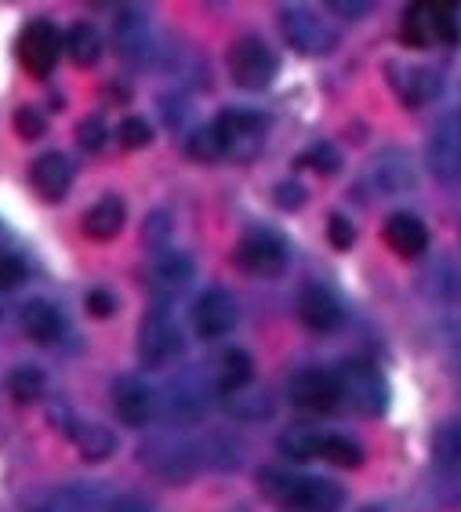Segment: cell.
<instances>
[{
  "mask_svg": "<svg viewBox=\"0 0 461 512\" xmlns=\"http://www.w3.org/2000/svg\"><path fill=\"white\" fill-rule=\"evenodd\" d=\"M338 385H342V400L356 407L360 414H382L385 411V378L378 375V367L367 364V360H345L338 367Z\"/></svg>",
  "mask_w": 461,
  "mask_h": 512,
  "instance_id": "5b68a950",
  "label": "cell"
},
{
  "mask_svg": "<svg viewBox=\"0 0 461 512\" xmlns=\"http://www.w3.org/2000/svg\"><path fill=\"white\" fill-rule=\"evenodd\" d=\"M66 51L69 59H73V66H95L102 59V33L91 22H77L66 33Z\"/></svg>",
  "mask_w": 461,
  "mask_h": 512,
  "instance_id": "484cf974",
  "label": "cell"
},
{
  "mask_svg": "<svg viewBox=\"0 0 461 512\" xmlns=\"http://www.w3.org/2000/svg\"><path fill=\"white\" fill-rule=\"evenodd\" d=\"M124 218H128L124 200L102 197L99 204L88 207V215H84V233H88L91 240H113L120 229H124Z\"/></svg>",
  "mask_w": 461,
  "mask_h": 512,
  "instance_id": "44dd1931",
  "label": "cell"
},
{
  "mask_svg": "<svg viewBox=\"0 0 461 512\" xmlns=\"http://www.w3.org/2000/svg\"><path fill=\"white\" fill-rule=\"evenodd\" d=\"M44 389H48V378H44V371H37V367H15L8 375V393L19 400V404H37L40 396H44Z\"/></svg>",
  "mask_w": 461,
  "mask_h": 512,
  "instance_id": "f1b7e54d",
  "label": "cell"
},
{
  "mask_svg": "<svg viewBox=\"0 0 461 512\" xmlns=\"http://www.w3.org/2000/svg\"><path fill=\"white\" fill-rule=\"evenodd\" d=\"M425 168L440 186L461 189V106L436 120L425 149Z\"/></svg>",
  "mask_w": 461,
  "mask_h": 512,
  "instance_id": "7a4b0ae2",
  "label": "cell"
},
{
  "mask_svg": "<svg viewBox=\"0 0 461 512\" xmlns=\"http://www.w3.org/2000/svg\"><path fill=\"white\" fill-rule=\"evenodd\" d=\"M149 276H153V287H157V291L178 295V291H186L189 280H193V258H186L182 251H164V255L153 262Z\"/></svg>",
  "mask_w": 461,
  "mask_h": 512,
  "instance_id": "ffe728a7",
  "label": "cell"
},
{
  "mask_svg": "<svg viewBox=\"0 0 461 512\" xmlns=\"http://www.w3.org/2000/svg\"><path fill=\"white\" fill-rule=\"evenodd\" d=\"M302 168H313L316 175H334V171L342 168V157H338V149L327 146V142H316L313 149H305L302 157H298Z\"/></svg>",
  "mask_w": 461,
  "mask_h": 512,
  "instance_id": "836d02e7",
  "label": "cell"
},
{
  "mask_svg": "<svg viewBox=\"0 0 461 512\" xmlns=\"http://www.w3.org/2000/svg\"><path fill=\"white\" fill-rule=\"evenodd\" d=\"M229 77H233L236 88L244 91H262L273 84L276 77V55L273 48L258 37H240L229 48Z\"/></svg>",
  "mask_w": 461,
  "mask_h": 512,
  "instance_id": "3957f363",
  "label": "cell"
},
{
  "mask_svg": "<svg viewBox=\"0 0 461 512\" xmlns=\"http://www.w3.org/2000/svg\"><path fill=\"white\" fill-rule=\"evenodd\" d=\"M273 200L280 207H287V211H295V207L305 204V189L298 186V182H280V186H276V193H273Z\"/></svg>",
  "mask_w": 461,
  "mask_h": 512,
  "instance_id": "b9f144b4",
  "label": "cell"
},
{
  "mask_svg": "<svg viewBox=\"0 0 461 512\" xmlns=\"http://www.w3.org/2000/svg\"><path fill=\"white\" fill-rule=\"evenodd\" d=\"M167 237H171V222H167L164 211H153V215H149V222H146V244L160 247Z\"/></svg>",
  "mask_w": 461,
  "mask_h": 512,
  "instance_id": "60d3db41",
  "label": "cell"
},
{
  "mask_svg": "<svg viewBox=\"0 0 461 512\" xmlns=\"http://www.w3.org/2000/svg\"><path fill=\"white\" fill-rule=\"evenodd\" d=\"M186 153H189V160H197V164H215V160L226 157V146H222V135H218L215 124H204V128L189 131Z\"/></svg>",
  "mask_w": 461,
  "mask_h": 512,
  "instance_id": "4316f807",
  "label": "cell"
},
{
  "mask_svg": "<svg viewBox=\"0 0 461 512\" xmlns=\"http://www.w3.org/2000/svg\"><path fill=\"white\" fill-rule=\"evenodd\" d=\"M26 280V262L15 251H0V291H15Z\"/></svg>",
  "mask_w": 461,
  "mask_h": 512,
  "instance_id": "8d00e7d4",
  "label": "cell"
},
{
  "mask_svg": "<svg viewBox=\"0 0 461 512\" xmlns=\"http://www.w3.org/2000/svg\"><path fill=\"white\" fill-rule=\"evenodd\" d=\"M62 44H66L62 33L55 30L48 19H37V22H30L19 37V62L26 66L30 77H37V80L48 77L62 55Z\"/></svg>",
  "mask_w": 461,
  "mask_h": 512,
  "instance_id": "ba28073f",
  "label": "cell"
},
{
  "mask_svg": "<svg viewBox=\"0 0 461 512\" xmlns=\"http://www.w3.org/2000/svg\"><path fill=\"white\" fill-rule=\"evenodd\" d=\"M178 353H182L178 324L164 309H153V313L138 324V360L146 367H164V364H171Z\"/></svg>",
  "mask_w": 461,
  "mask_h": 512,
  "instance_id": "8992f818",
  "label": "cell"
},
{
  "mask_svg": "<svg viewBox=\"0 0 461 512\" xmlns=\"http://www.w3.org/2000/svg\"><path fill=\"white\" fill-rule=\"evenodd\" d=\"M400 40L407 48H432V44H436L425 4H411V8H407V15H403V22H400Z\"/></svg>",
  "mask_w": 461,
  "mask_h": 512,
  "instance_id": "83f0119b",
  "label": "cell"
},
{
  "mask_svg": "<svg viewBox=\"0 0 461 512\" xmlns=\"http://www.w3.org/2000/svg\"><path fill=\"white\" fill-rule=\"evenodd\" d=\"M382 237L400 258H418V255H425V247H429V229H425V222L418 215H407V211H400V215H393L385 222Z\"/></svg>",
  "mask_w": 461,
  "mask_h": 512,
  "instance_id": "2e32d148",
  "label": "cell"
},
{
  "mask_svg": "<svg viewBox=\"0 0 461 512\" xmlns=\"http://www.w3.org/2000/svg\"><path fill=\"white\" fill-rule=\"evenodd\" d=\"M44 117H40L37 109L33 106H22V109H15V131H19V138H26V142H33V138H40L44 135Z\"/></svg>",
  "mask_w": 461,
  "mask_h": 512,
  "instance_id": "f35d334b",
  "label": "cell"
},
{
  "mask_svg": "<svg viewBox=\"0 0 461 512\" xmlns=\"http://www.w3.org/2000/svg\"><path fill=\"white\" fill-rule=\"evenodd\" d=\"M109 512H149L142 502H131V498H124V502H117Z\"/></svg>",
  "mask_w": 461,
  "mask_h": 512,
  "instance_id": "ee69618b",
  "label": "cell"
},
{
  "mask_svg": "<svg viewBox=\"0 0 461 512\" xmlns=\"http://www.w3.org/2000/svg\"><path fill=\"white\" fill-rule=\"evenodd\" d=\"M255 382V364H251V356L244 349H226V353L218 356V367H215V389L222 396H233L240 389Z\"/></svg>",
  "mask_w": 461,
  "mask_h": 512,
  "instance_id": "d6986e66",
  "label": "cell"
},
{
  "mask_svg": "<svg viewBox=\"0 0 461 512\" xmlns=\"http://www.w3.org/2000/svg\"><path fill=\"white\" fill-rule=\"evenodd\" d=\"M146 462L157 469L164 480L171 483H186L197 469V451L186 444H153L146 447Z\"/></svg>",
  "mask_w": 461,
  "mask_h": 512,
  "instance_id": "ac0fdd59",
  "label": "cell"
},
{
  "mask_svg": "<svg viewBox=\"0 0 461 512\" xmlns=\"http://www.w3.org/2000/svg\"><path fill=\"white\" fill-rule=\"evenodd\" d=\"M280 30H284L287 44L302 55H327L334 48V33L324 26V19L298 4L280 11Z\"/></svg>",
  "mask_w": 461,
  "mask_h": 512,
  "instance_id": "9c48e42d",
  "label": "cell"
},
{
  "mask_svg": "<svg viewBox=\"0 0 461 512\" xmlns=\"http://www.w3.org/2000/svg\"><path fill=\"white\" fill-rule=\"evenodd\" d=\"M69 436L84 462H106L109 454L117 451V436L109 433L106 425H73Z\"/></svg>",
  "mask_w": 461,
  "mask_h": 512,
  "instance_id": "7402d4cb",
  "label": "cell"
},
{
  "mask_svg": "<svg viewBox=\"0 0 461 512\" xmlns=\"http://www.w3.org/2000/svg\"><path fill=\"white\" fill-rule=\"evenodd\" d=\"M77 142L84 153H99L102 146H106V124H102V117H84L77 124Z\"/></svg>",
  "mask_w": 461,
  "mask_h": 512,
  "instance_id": "d590c367",
  "label": "cell"
},
{
  "mask_svg": "<svg viewBox=\"0 0 461 512\" xmlns=\"http://www.w3.org/2000/svg\"><path fill=\"white\" fill-rule=\"evenodd\" d=\"M117 40H120V51H124V55L146 48V19H142V11H124V15H120Z\"/></svg>",
  "mask_w": 461,
  "mask_h": 512,
  "instance_id": "1f68e13d",
  "label": "cell"
},
{
  "mask_svg": "<svg viewBox=\"0 0 461 512\" xmlns=\"http://www.w3.org/2000/svg\"><path fill=\"white\" fill-rule=\"evenodd\" d=\"M117 138H120V146L124 149H146L149 142H153V128H149V120L128 117L124 124H120Z\"/></svg>",
  "mask_w": 461,
  "mask_h": 512,
  "instance_id": "e575fe53",
  "label": "cell"
},
{
  "mask_svg": "<svg viewBox=\"0 0 461 512\" xmlns=\"http://www.w3.org/2000/svg\"><path fill=\"white\" fill-rule=\"evenodd\" d=\"M374 178H378V186H382L385 193H403V189H411L414 168H411V160H407V153H400V149L382 153L378 164H374Z\"/></svg>",
  "mask_w": 461,
  "mask_h": 512,
  "instance_id": "603a6c76",
  "label": "cell"
},
{
  "mask_svg": "<svg viewBox=\"0 0 461 512\" xmlns=\"http://www.w3.org/2000/svg\"><path fill=\"white\" fill-rule=\"evenodd\" d=\"M371 512H378V509H371Z\"/></svg>",
  "mask_w": 461,
  "mask_h": 512,
  "instance_id": "f6af8a7d",
  "label": "cell"
},
{
  "mask_svg": "<svg viewBox=\"0 0 461 512\" xmlns=\"http://www.w3.org/2000/svg\"><path fill=\"white\" fill-rule=\"evenodd\" d=\"M327 240H331L334 251H349V247H353V240H356L353 222H349L345 215H331V218H327Z\"/></svg>",
  "mask_w": 461,
  "mask_h": 512,
  "instance_id": "74e56055",
  "label": "cell"
},
{
  "mask_svg": "<svg viewBox=\"0 0 461 512\" xmlns=\"http://www.w3.org/2000/svg\"><path fill=\"white\" fill-rule=\"evenodd\" d=\"M291 400L309 414H331L342 404V385L327 371H302L291 382Z\"/></svg>",
  "mask_w": 461,
  "mask_h": 512,
  "instance_id": "8fae6325",
  "label": "cell"
},
{
  "mask_svg": "<svg viewBox=\"0 0 461 512\" xmlns=\"http://www.w3.org/2000/svg\"><path fill=\"white\" fill-rule=\"evenodd\" d=\"M113 407H117L120 422L124 425H149L153 414H157V396L146 382L138 378H120L117 389H113Z\"/></svg>",
  "mask_w": 461,
  "mask_h": 512,
  "instance_id": "4fadbf2b",
  "label": "cell"
},
{
  "mask_svg": "<svg viewBox=\"0 0 461 512\" xmlns=\"http://www.w3.org/2000/svg\"><path fill=\"white\" fill-rule=\"evenodd\" d=\"M280 451H284L291 462L320 458V454H324V433H316L313 425H291V429L280 433Z\"/></svg>",
  "mask_w": 461,
  "mask_h": 512,
  "instance_id": "d4e9b609",
  "label": "cell"
},
{
  "mask_svg": "<svg viewBox=\"0 0 461 512\" xmlns=\"http://www.w3.org/2000/svg\"><path fill=\"white\" fill-rule=\"evenodd\" d=\"M265 491L276 502L291 505L302 512H338L345 502V491L338 483L320 480V476H284V473H265Z\"/></svg>",
  "mask_w": 461,
  "mask_h": 512,
  "instance_id": "6da1fadb",
  "label": "cell"
},
{
  "mask_svg": "<svg viewBox=\"0 0 461 512\" xmlns=\"http://www.w3.org/2000/svg\"><path fill=\"white\" fill-rule=\"evenodd\" d=\"M215 128H218V135H222L226 157L251 160L258 149H262L265 117H258V113H251V109H226V113H218Z\"/></svg>",
  "mask_w": 461,
  "mask_h": 512,
  "instance_id": "52a82bcc",
  "label": "cell"
},
{
  "mask_svg": "<svg viewBox=\"0 0 461 512\" xmlns=\"http://www.w3.org/2000/svg\"><path fill=\"white\" fill-rule=\"evenodd\" d=\"M229 400V411L240 414V418H265V414L273 411V404H269V396L262 393V389H240V393L226 396Z\"/></svg>",
  "mask_w": 461,
  "mask_h": 512,
  "instance_id": "d6a6232c",
  "label": "cell"
},
{
  "mask_svg": "<svg viewBox=\"0 0 461 512\" xmlns=\"http://www.w3.org/2000/svg\"><path fill=\"white\" fill-rule=\"evenodd\" d=\"M298 316H302V324L316 335H327L334 327L342 324V306H338V298L327 291V287H305L302 298H298Z\"/></svg>",
  "mask_w": 461,
  "mask_h": 512,
  "instance_id": "9a60e30c",
  "label": "cell"
},
{
  "mask_svg": "<svg viewBox=\"0 0 461 512\" xmlns=\"http://www.w3.org/2000/svg\"><path fill=\"white\" fill-rule=\"evenodd\" d=\"M432 458L447 476H461V418L443 422L432 436Z\"/></svg>",
  "mask_w": 461,
  "mask_h": 512,
  "instance_id": "cb8c5ba5",
  "label": "cell"
},
{
  "mask_svg": "<svg viewBox=\"0 0 461 512\" xmlns=\"http://www.w3.org/2000/svg\"><path fill=\"white\" fill-rule=\"evenodd\" d=\"M389 84L403 99V106H425L440 95V73L432 66H403V62H389L385 66Z\"/></svg>",
  "mask_w": 461,
  "mask_h": 512,
  "instance_id": "7c38bea8",
  "label": "cell"
},
{
  "mask_svg": "<svg viewBox=\"0 0 461 512\" xmlns=\"http://www.w3.org/2000/svg\"><path fill=\"white\" fill-rule=\"evenodd\" d=\"M320 458H327L338 469H356L363 462V447L356 440H349V436H324V454Z\"/></svg>",
  "mask_w": 461,
  "mask_h": 512,
  "instance_id": "4dcf8cb0",
  "label": "cell"
},
{
  "mask_svg": "<svg viewBox=\"0 0 461 512\" xmlns=\"http://www.w3.org/2000/svg\"><path fill=\"white\" fill-rule=\"evenodd\" d=\"M236 266L251 276H280L287 269V240L273 229H251L236 244Z\"/></svg>",
  "mask_w": 461,
  "mask_h": 512,
  "instance_id": "277c9868",
  "label": "cell"
},
{
  "mask_svg": "<svg viewBox=\"0 0 461 512\" xmlns=\"http://www.w3.org/2000/svg\"><path fill=\"white\" fill-rule=\"evenodd\" d=\"M327 8H331L334 15H342V19H363V15L371 11V4H363V0H331Z\"/></svg>",
  "mask_w": 461,
  "mask_h": 512,
  "instance_id": "7bdbcfd3",
  "label": "cell"
},
{
  "mask_svg": "<svg viewBox=\"0 0 461 512\" xmlns=\"http://www.w3.org/2000/svg\"><path fill=\"white\" fill-rule=\"evenodd\" d=\"M30 182L44 200H62L69 182H73V164L62 153H44V157L33 160Z\"/></svg>",
  "mask_w": 461,
  "mask_h": 512,
  "instance_id": "e0dca14e",
  "label": "cell"
},
{
  "mask_svg": "<svg viewBox=\"0 0 461 512\" xmlns=\"http://www.w3.org/2000/svg\"><path fill=\"white\" fill-rule=\"evenodd\" d=\"M88 313L99 316V320H106V316L117 313V298H113V291H106V287L88 291Z\"/></svg>",
  "mask_w": 461,
  "mask_h": 512,
  "instance_id": "ab89813d",
  "label": "cell"
},
{
  "mask_svg": "<svg viewBox=\"0 0 461 512\" xmlns=\"http://www.w3.org/2000/svg\"><path fill=\"white\" fill-rule=\"evenodd\" d=\"M425 11H429V22H432V37H436V44H447V48H454L458 44V8L454 4H425Z\"/></svg>",
  "mask_w": 461,
  "mask_h": 512,
  "instance_id": "f546056e",
  "label": "cell"
},
{
  "mask_svg": "<svg viewBox=\"0 0 461 512\" xmlns=\"http://www.w3.org/2000/svg\"><path fill=\"white\" fill-rule=\"evenodd\" d=\"M193 327H197V335L207 338V342L229 335L236 327V298L229 291H222V287L204 291L193 302Z\"/></svg>",
  "mask_w": 461,
  "mask_h": 512,
  "instance_id": "30bf717a",
  "label": "cell"
},
{
  "mask_svg": "<svg viewBox=\"0 0 461 512\" xmlns=\"http://www.w3.org/2000/svg\"><path fill=\"white\" fill-rule=\"evenodd\" d=\"M19 324L37 345H55L62 335H66V316L59 313V306H51L48 298H33V302H26L19 313Z\"/></svg>",
  "mask_w": 461,
  "mask_h": 512,
  "instance_id": "5bb4252c",
  "label": "cell"
}]
</instances>
